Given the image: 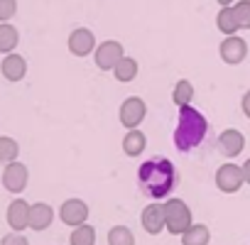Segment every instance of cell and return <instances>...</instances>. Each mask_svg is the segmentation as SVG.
<instances>
[{
    "instance_id": "cell-1",
    "label": "cell",
    "mask_w": 250,
    "mask_h": 245,
    "mask_svg": "<svg viewBox=\"0 0 250 245\" xmlns=\"http://www.w3.org/2000/svg\"><path fill=\"white\" fill-rule=\"evenodd\" d=\"M138 186L145 199L162 201L179 186V172L167 157H150L138 167Z\"/></svg>"
},
{
    "instance_id": "cell-2",
    "label": "cell",
    "mask_w": 250,
    "mask_h": 245,
    "mask_svg": "<svg viewBox=\"0 0 250 245\" xmlns=\"http://www.w3.org/2000/svg\"><path fill=\"white\" fill-rule=\"evenodd\" d=\"M172 143L174 147L182 152V155H191V152H199L206 143H208V120L206 115L184 103L177 113V128L172 133Z\"/></svg>"
},
{
    "instance_id": "cell-3",
    "label": "cell",
    "mask_w": 250,
    "mask_h": 245,
    "mask_svg": "<svg viewBox=\"0 0 250 245\" xmlns=\"http://www.w3.org/2000/svg\"><path fill=\"white\" fill-rule=\"evenodd\" d=\"M3 71H5V76H10V79H20L22 74V61L20 59H8L5 64H3Z\"/></svg>"
},
{
    "instance_id": "cell-4",
    "label": "cell",
    "mask_w": 250,
    "mask_h": 245,
    "mask_svg": "<svg viewBox=\"0 0 250 245\" xmlns=\"http://www.w3.org/2000/svg\"><path fill=\"white\" fill-rule=\"evenodd\" d=\"M15 44V32L10 27H0V49H10Z\"/></svg>"
},
{
    "instance_id": "cell-5",
    "label": "cell",
    "mask_w": 250,
    "mask_h": 245,
    "mask_svg": "<svg viewBox=\"0 0 250 245\" xmlns=\"http://www.w3.org/2000/svg\"><path fill=\"white\" fill-rule=\"evenodd\" d=\"M20 174H22V167H13L10 172H5V184L8 186H18L20 184Z\"/></svg>"
},
{
    "instance_id": "cell-6",
    "label": "cell",
    "mask_w": 250,
    "mask_h": 245,
    "mask_svg": "<svg viewBox=\"0 0 250 245\" xmlns=\"http://www.w3.org/2000/svg\"><path fill=\"white\" fill-rule=\"evenodd\" d=\"M13 155H15V145L0 140V160H8V157H13Z\"/></svg>"
},
{
    "instance_id": "cell-7",
    "label": "cell",
    "mask_w": 250,
    "mask_h": 245,
    "mask_svg": "<svg viewBox=\"0 0 250 245\" xmlns=\"http://www.w3.org/2000/svg\"><path fill=\"white\" fill-rule=\"evenodd\" d=\"M13 15V0H0V20Z\"/></svg>"
}]
</instances>
